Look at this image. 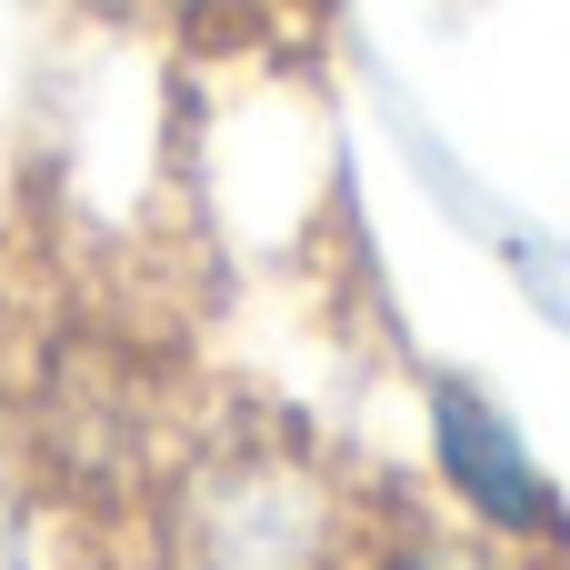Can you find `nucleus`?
I'll use <instances>...</instances> for the list:
<instances>
[{
    "mask_svg": "<svg viewBox=\"0 0 570 570\" xmlns=\"http://www.w3.org/2000/svg\"><path fill=\"white\" fill-rule=\"evenodd\" d=\"M381 501L291 421H210L150 491V570H351Z\"/></svg>",
    "mask_w": 570,
    "mask_h": 570,
    "instance_id": "nucleus-1",
    "label": "nucleus"
},
{
    "mask_svg": "<svg viewBox=\"0 0 570 570\" xmlns=\"http://www.w3.org/2000/svg\"><path fill=\"white\" fill-rule=\"evenodd\" d=\"M421 461H431V511L521 551L541 570H570V501L561 481L541 471L521 411L471 381V371H431L421 381Z\"/></svg>",
    "mask_w": 570,
    "mask_h": 570,
    "instance_id": "nucleus-2",
    "label": "nucleus"
},
{
    "mask_svg": "<svg viewBox=\"0 0 570 570\" xmlns=\"http://www.w3.org/2000/svg\"><path fill=\"white\" fill-rule=\"evenodd\" d=\"M130 10L170 40H190V50H261L291 20H311L321 0H130Z\"/></svg>",
    "mask_w": 570,
    "mask_h": 570,
    "instance_id": "nucleus-4",
    "label": "nucleus"
},
{
    "mask_svg": "<svg viewBox=\"0 0 570 570\" xmlns=\"http://www.w3.org/2000/svg\"><path fill=\"white\" fill-rule=\"evenodd\" d=\"M351 570H541V561H521V551L441 521L431 501H381V521H371V541H361Z\"/></svg>",
    "mask_w": 570,
    "mask_h": 570,
    "instance_id": "nucleus-3",
    "label": "nucleus"
}]
</instances>
